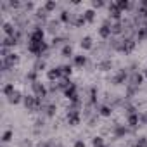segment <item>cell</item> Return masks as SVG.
Returning <instances> with one entry per match:
<instances>
[{
    "label": "cell",
    "instance_id": "obj_1",
    "mask_svg": "<svg viewBox=\"0 0 147 147\" xmlns=\"http://www.w3.org/2000/svg\"><path fill=\"white\" fill-rule=\"evenodd\" d=\"M43 42V30L36 28L33 30V33L30 35V43H42Z\"/></svg>",
    "mask_w": 147,
    "mask_h": 147
},
{
    "label": "cell",
    "instance_id": "obj_2",
    "mask_svg": "<svg viewBox=\"0 0 147 147\" xmlns=\"http://www.w3.org/2000/svg\"><path fill=\"white\" fill-rule=\"evenodd\" d=\"M64 94H66V97H67L69 100H73V102H80V100H78V94H76V87H75V85H71L69 88H66Z\"/></svg>",
    "mask_w": 147,
    "mask_h": 147
},
{
    "label": "cell",
    "instance_id": "obj_3",
    "mask_svg": "<svg viewBox=\"0 0 147 147\" xmlns=\"http://www.w3.org/2000/svg\"><path fill=\"white\" fill-rule=\"evenodd\" d=\"M67 121H69V125H78V123H80V114H78V111L71 109V111L67 113Z\"/></svg>",
    "mask_w": 147,
    "mask_h": 147
},
{
    "label": "cell",
    "instance_id": "obj_4",
    "mask_svg": "<svg viewBox=\"0 0 147 147\" xmlns=\"http://www.w3.org/2000/svg\"><path fill=\"white\" fill-rule=\"evenodd\" d=\"M47 76H49V80H59L61 76H62V73H61V67H54V69H50L49 73H47Z\"/></svg>",
    "mask_w": 147,
    "mask_h": 147
},
{
    "label": "cell",
    "instance_id": "obj_5",
    "mask_svg": "<svg viewBox=\"0 0 147 147\" xmlns=\"http://www.w3.org/2000/svg\"><path fill=\"white\" fill-rule=\"evenodd\" d=\"M142 80H144V75H140V73H133L131 78H130V82H131L133 87H138L142 83Z\"/></svg>",
    "mask_w": 147,
    "mask_h": 147
},
{
    "label": "cell",
    "instance_id": "obj_6",
    "mask_svg": "<svg viewBox=\"0 0 147 147\" xmlns=\"http://www.w3.org/2000/svg\"><path fill=\"white\" fill-rule=\"evenodd\" d=\"M99 33H100V36H102V38H109V36L113 35L111 26H107V24H102V26H100V30H99Z\"/></svg>",
    "mask_w": 147,
    "mask_h": 147
},
{
    "label": "cell",
    "instance_id": "obj_7",
    "mask_svg": "<svg viewBox=\"0 0 147 147\" xmlns=\"http://www.w3.org/2000/svg\"><path fill=\"white\" fill-rule=\"evenodd\" d=\"M33 90L36 92V95H38V97H45V94H47V92H45V87H43V85H40L38 82H35V83H33Z\"/></svg>",
    "mask_w": 147,
    "mask_h": 147
},
{
    "label": "cell",
    "instance_id": "obj_8",
    "mask_svg": "<svg viewBox=\"0 0 147 147\" xmlns=\"http://www.w3.org/2000/svg\"><path fill=\"white\" fill-rule=\"evenodd\" d=\"M109 12H111V18H113V19H119V16H121V11L118 9V5H116V4L109 5Z\"/></svg>",
    "mask_w": 147,
    "mask_h": 147
},
{
    "label": "cell",
    "instance_id": "obj_9",
    "mask_svg": "<svg viewBox=\"0 0 147 147\" xmlns=\"http://www.w3.org/2000/svg\"><path fill=\"white\" fill-rule=\"evenodd\" d=\"M23 100H24V106H26V107H30V109H33V107L36 106V102H38V99H35L33 95H30V97H24Z\"/></svg>",
    "mask_w": 147,
    "mask_h": 147
},
{
    "label": "cell",
    "instance_id": "obj_10",
    "mask_svg": "<svg viewBox=\"0 0 147 147\" xmlns=\"http://www.w3.org/2000/svg\"><path fill=\"white\" fill-rule=\"evenodd\" d=\"M73 59H75V66H78V67H83L87 64V57L85 55H75Z\"/></svg>",
    "mask_w": 147,
    "mask_h": 147
},
{
    "label": "cell",
    "instance_id": "obj_11",
    "mask_svg": "<svg viewBox=\"0 0 147 147\" xmlns=\"http://www.w3.org/2000/svg\"><path fill=\"white\" fill-rule=\"evenodd\" d=\"M128 125L130 126H138V113H135V114H128Z\"/></svg>",
    "mask_w": 147,
    "mask_h": 147
},
{
    "label": "cell",
    "instance_id": "obj_12",
    "mask_svg": "<svg viewBox=\"0 0 147 147\" xmlns=\"http://www.w3.org/2000/svg\"><path fill=\"white\" fill-rule=\"evenodd\" d=\"M125 80H126V73H125V71H119L118 75L114 76V80H113V82H114L116 85H121V83H123Z\"/></svg>",
    "mask_w": 147,
    "mask_h": 147
},
{
    "label": "cell",
    "instance_id": "obj_13",
    "mask_svg": "<svg viewBox=\"0 0 147 147\" xmlns=\"http://www.w3.org/2000/svg\"><path fill=\"white\" fill-rule=\"evenodd\" d=\"M94 47V43H92V38L90 36H85L83 40H82V49H85V50H90Z\"/></svg>",
    "mask_w": 147,
    "mask_h": 147
},
{
    "label": "cell",
    "instance_id": "obj_14",
    "mask_svg": "<svg viewBox=\"0 0 147 147\" xmlns=\"http://www.w3.org/2000/svg\"><path fill=\"white\" fill-rule=\"evenodd\" d=\"M119 49H121L123 52H130V50L133 49V42H131V40H125V42L121 43V47H119Z\"/></svg>",
    "mask_w": 147,
    "mask_h": 147
},
{
    "label": "cell",
    "instance_id": "obj_15",
    "mask_svg": "<svg viewBox=\"0 0 147 147\" xmlns=\"http://www.w3.org/2000/svg\"><path fill=\"white\" fill-rule=\"evenodd\" d=\"M9 102H11V104H19V102H21V94L16 90V92L9 97Z\"/></svg>",
    "mask_w": 147,
    "mask_h": 147
},
{
    "label": "cell",
    "instance_id": "obj_16",
    "mask_svg": "<svg viewBox=\"0 0 147 147\" xmlns=\"http://www.w3.org/2000/svg\"><path fill=\"white\" fill-rule=\"evenodd\" d=\"M61 73H62V78H67V76H71L73 69H71V66H61Z\"/></svg>",
    "mask_w": 147,
    "mask_h": 147
},
{
    "label": "cell",
    "instance_id": "obj_17",
    "mask_svg": "<svg viewBox=\"0 0 147 147\" xmlns=\"http://www.w3.org/2000/svg\"><path fill=\"white\" fill-rule=\"evenodd\" d=\"M116 5H118L119 11H126V9H130V2H126V0H119Z\"/></svg>",
    "mask_w": 147,
    "mask_h": 147
},
{
    "label": "cell",
    "instance_id": "obj_18",
    "mask_svg": "<svg viewBox=\"0 0 147 147\" xmlns=\"http://www.w3.org/2000/svg\"><path fill=\"white\" fill-rule=\"evenodd\" d=\"M114 133H116V137H123V135L126 133V128H125V126H121V125H118V126H116V130H114Z\"/></svg>",
    "mask_w": 147,
    "mask_h": 147
},
{
    "label": "cell",
    "instance_id": "obj_19",
    "mask_svg": "<svg viewBox=\"0 0 147 147\" xmlns=\"http://www.w3.org/2000/svg\"><path fill=\"white\" fill-rule=\"evenodd\" d=\"M14 92H16V90H14V85H5V88H4V94H5L7 97H11Z\"/></svg>",
    "mask_w": 147,
    "mask_h": 147
},
{
    "label": "cell",
    "instance_id": "obj_20",
    "mask_svg": "<svg viewBox=\"0 0 147 147\" xmlns=\"http://www.w3.org/2000/svg\"><path fill=\"white\" fill-rule=\"evenodd\" d=\"M62 55H64V57H69V55H73V49H71V45H66V47L62 49Z\"/></svg>",
    "mask_w": 147,
    "mask_h": 147
},
{
    "label": "cell",
    "instance_id": "obj_21",
    "mask_svg": "<svg viewBox=\"0 0 147 147\" xmlns=\"http://www.w3.org/2000/svg\"><path fill=\"white\" fill-rule=\"evenodd\" d=\"M94 14H95L94 11H87V12H85V16H83V18H85V21L92 23V21H94Z\"/></svg>",
    "mask_w": 147,
    "mask_h": 147
},
{
    "label": "cell",
    "instance_id": "obj_22",
    "mask_svg": "<svg viewBox=\"0 0 147 147\" xmlns=\"http://www.w3.org/2000/svg\"><path fill=\"white\" fill-rule=\"evenodd\" d=\"M100 114H102V116H106V118H107V116H111V107L102 106V107H100Z\"/></svg>",
    "mask_w": 147,
    "mask_h": 147
},
{
    "label": "cell",
    "instance_id": "obj_23",
    "mask_svg": "<svg viewBox=\"0 0 147 147\" xmlns=\"http://www.w3.org/2000/svg\"><path fill=\"white\" fill-rule=\"evenodd\" d=\"M111 31H113V33H116V35H118V33H121V24H119V23H114V24L111 26Z\"/></svg>",
    "mask_w": 147,
    "mask_h": 147
},
{
    "label": "cell",
    "instance_id": "obj_24",
    "mask_svg": "<svg viewBox=\"0 0 147 147\" xmlns=\"http://www.w3.org/2000/svg\"><path fill=\"white\" fill-rule=\"evenodd\" d=\"M133 147H147V140H145V137H140L138 142H137V145H133Z\"/></svg>",
    "mask_w": 147,
    "mask_h": 147
},
{
    "label": "cell",
    "instance_id": "obj_25",
    "mask_svg": "<svg viewBox=\"0 0 147 147\" xmlns=\"http://www.w3.org/2000/svg\"><path fill=\"white\" fill-rule=\"evenodd\" d=\"M4 30H5V33H7V35L14 36V28H12L11 24H5V26H4Z\"/></svg>",
    "mask_w": 147,
    "mask_h": 147
},
{
    "label": "cell",
    "instance_id": "obj_26",
    "mask_svg": "<svg viewBox=\"0 0 147 147\" xmlns=\"http://www.w3.org/2000/svg\"><path fill=\"white\" fill-rule=\"evenodd\" d=\"M11 138H12V131H11V130H7V131L4 133V137H2V140H4V142H9Z\"/></svg>",
    "mask_w": 147,
    "mask_h": 147
},
{
    "label": "cell",
    "instance_id": "obj_27",
    "mask_svg": "<svg viewBox=\"0 0 147 147\" xmlns=\"http://www.w3.org/2000/svg\"><path fill=\"white\" fill-rule=\"evenodd\" d=\"M92 144H94V147H102V138H100V137H95V138L92 140Z\"/></svg>",
    "mask_w": 147,
    "mask_h": 147
},
{
    "label": "cell",
    "instance_id": "obj_28",
    "mask_svg": "<svg viewBox=\"0 0 147 147\" xmlns=\"http://www.w3.org/2000/svg\"><path fill=\"white\" fill-rule=\"evenodd\" d=\"M75 147H85V142L83 140H76L75 142Z\"/></svg>",
    "mask_w": 147,
    "mask_h": 147
},
{
    "label": "cell",
    "instance_id": "obj_29",
    "mask_svg": "<svg viewBox=\"0 0 147 147\" xmlns=\"http://www.w3.org/2000/svg\"><path fill=\"white\" fill-rule=\"evenodd\" d=\"M45 7H47L49 11H52V9H55V4H54V2H49V4H47Z\"/></svg>",
    "mask_w": 147,
    "mask_h": 147
},
{
    "label": "cell",
    "instance_id": "obj_30",
    "mask_svg": "<svg viewBox=\"0 0 147 147\" xmlns=\"http://www.w3.org/2000/svg\"><path fill=\"white\" fill-rule=\"evenodd\" d=\"M61 19H62L64 23H67V12H62V16H61Z\"/></svg>",
    "mask_w": 147,
    "mask_h": 147
},
{
    "label": "cell",
    "instance_id": "obj_31",
    "mask_svg": "<svg viewBox=\"0 0 147 147\" xmlns=\"http://www.w3.org/2000/svg\"><path fill=\"white\" fill-rule=\"evenodd\" d=\"M102 5H104L102 2H94V7H102Z\"/></svg>",
    "mask_w": 147,
    "mask_h": 147
},
{
    "label": "cell",
    "instance_id": "obj_32",
    "mask_svg": "<svg viewBox=\"0 0 147 147\" xmlns=\"http://www.w3.org/2000/svg\"><path fill=\"white\" fill-rule=\"evenodd\" d=\"M144 76H145V78H147V69H145V71H144Z\"/></svg>",
    "mask_w": 147,
    "mask_h": 147
},
{
    "label": "cell",
    "instance_id": "obj_33",
    "mask_svg": "<svg viewBox=\"0 0 147 147\" xmlns=\"http://www.w3.org/2000/svg\"><path fill=\"white\" fill-rule=\"evenodd\" d=\"M57 147H62V145H57Z\"/></svg>",
    "mask_w": 147,
    "mask_h": 147
},
{
    "label": "cell",
    "instance_id": "obj_34",
    "mask_svg": "<svg viewBox=\"0 0 147 147\" xmlns=\"http://www.w3.org/2000/svg\"><path fill=\"white\" fill-rule=\"evenodd\" d=\"M102 147H104V145H102Z\"/></svg>",
    "mask_w": 147,
    "mask_h": 147
}]
</instances>
